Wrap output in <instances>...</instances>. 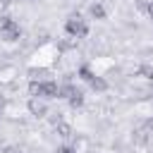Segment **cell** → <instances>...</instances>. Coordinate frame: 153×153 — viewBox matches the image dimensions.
<instances>
[{
    "label": "cell",
    "instance_id": "obj_1",
    "mask_svg": "<svg viewBox=\"0 0 153 153\" xmlns=\"http://www.w3.org/2000/svg\"><path fill=\"white\" fill-rule=\"evenodd\" d=\"M29 93L33 98L43 96V98H57L60 96V86L55 81H31L29 84Z\"/></svg>",
    "mask_w": 153,
    "mask_h": 153
},
{
    "label": "cell",
    "instance_id": "obj_2",
    "mask_svg": "<svg viewBox=\"0 0 153 153\" xmlns=\"http://www.w3.org/2000/svg\"><path fill=\"white\" fill-rule=\"evenodd\" d=\"M65 31H67L69 36H74V38H81V36L88 33V26H86V22H84L79 14H72V17L65 22Z\"/></svg>",
    "mask_w": 153,
    "mask_h": 153
},
{
    "label": "cell",
    "instance_id": "obj_3",
    "mask_svg": "<svg viewBox=\"0 0 153 153\" xmlns=\"http://www.w3.org/2000/svg\"><path fill=\"white\" fill-rule=\"evenodd\" d=\"M0 31H2V38L5 41H17L22 36V29H19V24L12 17H2L0 19Z\"/></svg>",
    "mask_w": 153,
    "mask_h": 153
},
{
    "label": "cell",
    "instance_id": "obj_4",
    "mask_svg": "<svg viewBox=\"0 0 153 153\" xmlns=\"http://www.w3.org/2000/svg\"><path fill=\"white\" fill-rule=\"evenodd\" d=\"M29 112H31V115H36V117H43V115L48 112V108H45V103H43V100L31 98V100H29Z\"/></svg>",
    "mask_w": 153,
    "mask_h": 153
},
{
    "label": "cell",
    "instance_id": "obj_5",
    "mask_svg": "<svg viewBox=\"0 0 153 153\" xmlns=\"http://www.w3.org/2000/svg\"><path fill=\"white\" fill-rule=\"evenodd\" d=\"M55 131H57L60 136H65V139L74 136V131H72V127H69L67 122H55Z\"/></svg>",
    "mask_w": 153,
    "mask_h": 153
},
{
    "label": "cell",
    "instance_id": "obj_6",
    "mask_svg": "<svg viewBox=\"0 0 153 153\" xmlns=\"http://www.w3.org/2000/svg\"><path fill=\"white\" fill-rule=\"evenodd\" d=\"M91 17H96V19H105V7H103L100 2H93V5H91Z\"/></svg>",
    "mask_w": 153,
    "mask_h": 153
},
{
    "label": "cell",
    "instance_id": "obj_7",
    "mask_svg": "<svg viewBox=\"0 0 153 153\" xmlns=\"http://www.w3.org/2000/svg\"><path fill=\"white\" fill-rule=\"evenodd\" d=\"M88 84H91V88H93V91H105V88H108V81H105V79H100V76H93Z\"/></svg>",
    "mask_w": 153,
    "mask_h": 153
},
{
    "label": "cell",
    "instance_id": "obj_8",
    "mask_svg": "<svg viewBox=\"0 0 153 153\" xmlns=\"http://www.w3.org/2000/svg\"><path fill=\"white\" fill-rule=\"evenodd\" d=\"M76 91H79V88H74L72 84H65V86H60V98H72Z\"/></svg>",
    "mask_w": 153,
    "mask_h": 153
},
{
    "label": "cell",
    "instance_id": "obj_9",
    "mask_svg": "<svg viewBox=\"0 0 153 153\" xmlns=\"http://www.w3.org/2000/svg\"><path fill=\"white\" fill-rule=\"evenodd\" d=\"M139 76L153 81V65H141V67H139Z\"/></svg>",
    "mask_w": 153,
    "mask_h": 153
},
{
    "label": "cell",
    "instance_id": "obj_10",
    "mask_svg": "<svg viewBox=\"0 0 153 153\" xmlns=\"http://www.w3.org/2000/svg\"><path fill=\"white\" fill-rule=\"evenodd\" d=\"M69 105H72V108H81V105H84V93L76 91V93L69 98Z\"/></svg>",
    "mask_w": 153,
    "mask_h": 153
},
{
    "label": "cell",
    "instance_id": "obj_11",
    "mask_svg": "<svg viewBox=\"0 0 153 153\" xmlns=\"http://www.w3.org/2000/svg\"><path fill=\"white\" fill-rule=\"evenodd\" d=\"M79 76H81L84 81H91V79H93L96 74H93V72H91V69H88L86 65H81V67H79Z\"/></svg>",
    "mask_w": 153,
    "mask_h": 153
},
{
    "label": "cell",
    "instance_id": "obj_12",
    "mask_svg": "<svg viewBox=\"0 0 153 153\" xmlns=\"http://www.w3.org/2000/svg\"><path fill=\"white\" fill-rule=\"evenodd\" d=\"M57 153H76V151H74L72 146H60V148H57Z\"/></svg>",
    "mask_w": 153,
    "mask_h": 153
},
{
    "label": "cell",
    "instance_id": "obj_13",
    "mask_svg": "<svg viewBox=\"0 0 153 153\" xmlns=\"http://www.w3.org/2000/svg\"><path fill=\"white\" fill-rule=\"evenodd\" d=\"M5 153H22L17 146H5Z\"/></svg>",
    "mask_w": 153,
    "mask_h": 153
},
{
    "label": "cell",
    "instance_id": "obj_14",
    "mask_svg": "<svg viewBox=\"0 0 153 153\" xmlns=\"http://www.w3.org/2000/svg\"><path fill=\"white\" fill-rule=\"evenodd\" d=\"M146 12L151 14V19H153V2H148V7H146Z\"/></svg>",
    "mask_w": 153,
    "mask_h": 153
},
{
    "label": "cell",
    "instance_id": "obj_15",
    "mask_svg": "<svg viewBox=\"0 0 153 153\" xmlns=\"http://www.w3.org/2000/svg\"><path fill=\"white\" fill-rule=\"evenodd\" d=\"M146 127H148V129H153V120H148V122H146Z\"/></svg>",
    "mask_w": 153,
    "mask_h": 153
},
{
    "label": "cell",
    "instance_id": "obj_16",
    "mask_svg": "<svg viewBox=\"0 0 153 153\" xmlns=\"http://www.w3.org/2000/svg\"><path fill=\"white\" fill-rule=\"evenodd\" d=\"M2 103H5V98H2V96H0V108H2Z\"/></svg>",
    "mask_w": 153,
    "mask_h": 153
}]
</instances>
